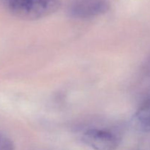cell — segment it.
<instances>
[{"mask_svg": "<svg viewBox=\"0 0 150 150\" xmlns=\"http://www.w3.org/2000/svg\"><path fill=\"white\" fill-rule=\"evenodd\" d=\"M2 4L12 15L28 21L48 17L60 7L59 0H2Z\"/></svg>", "mask_w": 150, "mask_h": 150, "instance_id": "6da1fadb", "label": "cell"}, {"mask_svg": "<svg viewBox=\"0 0 150 150\" xmlns=\"http://www.w3.org/2000/svg\"><path fill=\"white\" fill-rule=\"evenodd\" d=\"M108 0H74L69 7V14L77 19L98 17L109 10Z\"/></svg>", "mask_w": 150, "mask_h": 150, "instance_id": "7a4b0ae2", "label": "cell"}, {"mask_svg": "<svg viewBox=\"0 0 150 150\" xmlns=\"http://www.w3.org/2000/svg\"><path fill=\"white\" fill-rule=\"evenodd\" d=\"M82 141L94 150H115L120 144V139L110 130L90 128L83 132Z\"/></svg>", "mask_w": 150, "mask_h": 150, "instance_id": "3957f363", "label": "cell"}, {"mask_svg": "<svg viewBox=\"0 0 150 150\" xmlns=\"http://www.w3.org/2000/svg\"><path fill=\"white\" fill-rule=\"evenodd\" d=\"M131 125L136 131L150 132V100H146L138 108L131 120Z\"/></svg>", "mask_w": 150, "mask_h": 150, "instance_id": "277c9868", "label": "cell"}, {"mask_svg": "<svg viewBox=\"0 0 150 150\" xmlns=\"http://www.w3.org/2000/svg\"><path fill=\"white\" fill-rule=\"evenodd\" d=\"M0 150H15L13 142L0 132Z\"/></svg>", "mask_w": 150, "mask_h": 150, "instance_id": "5b68a950", "label": "cell"}]
</instances>
